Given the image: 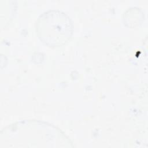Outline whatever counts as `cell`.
<instances>
[{"instance_id": "1", "label": "cell", "mask_w": 148, "mask_h": 148, "mask_svg": "<svg viewBox=\"0 0 148 148\" xmlns=\"http://www.w3.org/2000/svg\"><path fill=\"white\" fill-rule=\"evenodd\" d=\"M39 38L50 46H60L64 44L72 33V24L64 13L50 10L42 14L37 22Z\"/></svg>"}]
</instances>
